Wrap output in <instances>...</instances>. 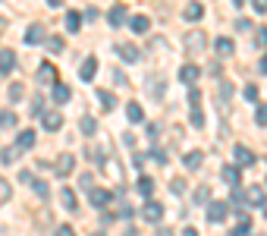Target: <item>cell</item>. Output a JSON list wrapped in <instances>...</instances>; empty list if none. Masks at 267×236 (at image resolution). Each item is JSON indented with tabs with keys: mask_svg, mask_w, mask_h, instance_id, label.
<instances>
[{
	"mask_svg": "<svg viewBox=\"0 0 267 236\" xmlns=\"http://www.w3.org/2000/svg\"><path fill=\"white\" fill-rule=\"evenodd\" d=\"M88 158L95 161V164H104V151H101V148H95V145H88Z\"/></svg>",
	"mask_w": 267,
	"mask_h": 236,
	"instance_id": "43",
	"label": "cell"
},
{
	"mask_svg": "<svg viewBox=\"0 0 267 236\" xmlns=\"http://www.w3.org/2000/svg\"><path fill=\"white\" fill-rule=\"evenodd\" d=\"M261 208H264V217H267V202H264V205H261Z\"/></svg>",
	"mask_w": 267,
	"mask_h": 236,
	"instance_id": "59",
	"label": "cell"
},
{
	"mask_svg": "<svg viewBox=\"0 0 267 236\" xmlns=\"http://www.w3.org/2000/svg\"><path fill=\"white\" fill-rule=\"evenodd\" d=\"M233 158H236V167H251V164L258 161V158H254V151L245 148V145H236L233 148Z\"/></svg>",
	"mask_w": 267,
	"mask_h": 236,
	"instance_id": "8",
	"label": "cell"
},
{
	"mask_svg": "<svg viewBox=\"0 0 267 236\" xmlns=\"http://www.w3.org/2000/svg\"><path fill=\"white\" fill-rule=\"evenodd\" d=\"M41 41H48V32H44L41 22H32L26 32V44H41Z\"/></svg>",
	"mask_w": 267,
	"mask_h": 236,
	"instance_id": "11",
	"label": "cell"
},
{
	"mask_svg": "<svg viewBox=\"0 0 267 236\" xmlns=\"http://www.w3.org/2000/svg\"><path fill=\"white\" fill-rule=\"evenodd\" d=\"M95 73H98V60H95V57H85L82 66H79V76H82V82H91V79H95Z\"/></svg>",
	"mask_w": 267,
	"mask_h": 236,
	"instance_id": "15",
	"label": "cell"
},
{
	"mask_svg": "<svg viewBox=\"0 0 267 236\" xmlns=\"http://www.w3.org/2000/svg\"><path fill=\"white\" fill-rule=\"evenodd\" d=\"M189 123H192L195 129H201V126H204V113H201L198 107H192V113H189Z\"/></svg>",
	"mask_w": 267,
	"mask_h": 236,
	"instance_id": "34",
	"label": "cell"
},
{
	"mask_svg": "<svg viewBox=\"0 0 267 236\" xmlns=\"http://www.w3.org/2000/svg\"><path fill=\"white\" fill-rule=\"evenodd\" d=\"M220 180H223L226 186L239 189V186H242V173H239L236 164H223V167H220Z\"/></svg>",
	"mask_w": 267,
	"mask_h": 236,
	"instance_id": "4",
	"label": "cell"
},
{
	"mask_svg": "<svg viewBox=\"0 0 267 236\" xmlns=\"http://www.w3.org/2000/svg\"><path fill=\"white\" fill-rule=\"evenodd\" d=\"M242 94H245V101H258V85H245Z\"/></svg>",
	"mask_w": 267,
	"mask_h": 236,
	"instance_id": "46",
	"label": "cell"
},
{
	"mask_svg": "<svg viewBox=\"0 0 267 236\" xmlns=\"http://www.w3.org/2000/svg\"><path fill=\"white\" fill-rule=\"evenodd\" d=\"M48 4H51V7H63V0H48Z\"/></svg>",
	"mask_w": 267,
	"mask_h": 236,
	"instance_id": "58",
	"label": "cell"
},
{
	"mask_svg": "<svg viewBox=\"0 0 267 236\" xmlns=\"http://www.w3.org/2000/svg\"><path fill=\"white\" fill-rule=\"evenodd\" d=\"M22 94H26V88H22L19 82H13V85H10V101H22Z\"/></svg>",
	"mask_w": 267,
	"mask_h": 236,
	"instance_id": "40",
	"label": "cell"
},
{
	"mask_svg": "<svg viewBox=\"0 0 267 236\" xmlns=\"http://www.w3.org/2000/svg\"><path fill=\"white\" fill-rule=\"evenodd\" d=\"M113 82H117V85H129V79H126V76L120 73V69H117V73H113Z\"/></svg>",
	"mask_w": 267,
	"mask_h": 236,
	"instance_id": "54",
	"label": "cell"
},
{
	"mask_svg": "<svg viewBox=\"0 0 267 236\" xmlns=\"http://www.w3.org/2000/svg\"><path fill=\"white\" fill-rule=\"evenodd\" d=\"M126 236H129V233H126Z\"/></svg>",
	"mask_w": 267,
	"mask_h": 236,
	"instance_id": "61",
	"label": "cell"
},
{
	"mask_svg": "<svg viewBox=\"0 0 267 236\" xmlns=\"http://www.w3.org/2000/svg\"><path fill=\"white\" fill-rule=\"evenodd\" d=\"M157 139H160V126L157 123H148V142H151V145H157Z\"/></svg>",
	"mask_w": 267,
	"mask_h": 236,
	"instance_id": "39",
	"label": "cell"
},
{
	"mask_svg": "<svg viewBox=\"0 0 267 236\" xmlns=\"http://www.w3.org/2000/svg\"><path fill=\"white\" fill-rule=\"evenodd\" d=\"M54 236H76V230L69 227V223H60V227H57V233Z\"/></svg>",
	"mask_w": 267,
	"mask_h": 236,
	"instance_id": "49",
	"label": "cell"
},
{
	"mask_svg": "<svg viewBox=\"0 0 267 236\" xmlns=\"http://www.w3.org/2000/svg\"><path fill=\"white\" fill-rule=\"evenodd\" d=\"M44 44H48V51H63V38H57V35H54V38H48V41H44Z\"/></svg>",
	"mask_w": 267,
	"mask_h": 236,
	"instance_id": "41",
	"label": "cell"
},
{
	"mask_svg": "<svg viewBox=\"0 0 267 236\" xmlns=\"http://www.w3.org/2000/svg\"><path fill=\"white\" fill-rule=\"evenodd\" d=\"M189 104H192V107H198V104H201V91L195 88V85L189 88Z\"/></svg>",
	"mask_w": 267,
	"mask_h": 236,
	"instance_id": "44",
	"label": "cell"
},
{
	"mask_svg": "<svg viewBox=\"0 0 267 236\" xmlns=\"http://www.w3.org/2000/svg\"><path fill=\"white\" fill-rule=\"evenodd\" d=\"M258 69H261V73L267 76V54H264V57H261V60H258Z\"/></svg>",
	"mask_w": 267,
	"mask_h": 236,
	"instance_id": "56",
	"label": "cell"
},
{
	"mask_svg": "<svg viewBox=\"0 0 267 236\" xmlns=\"http://www.w3.org/2000/svg\"><path fill=\"white\" fill-rule=\"evenodd\" d=\"M63 26H66V32H69V35H76L79 29H82V16H79L76 10H69L66 19H63Z\"/></svg>",
	"mask_w": 267,
	"mask_h": 236,
	"instance_id": "22",
	"label": "cell"
},
{
	"mask_svg": "<svg viewBox=\"0 0 267 236\" xmlns=\"http://www.w3.org/2000/svg\"><path fill=\"white\" fill-rule=\"evenodd\" d=\"M32 189H35V195H41V198H48V195H51L48 183H41V180H35V183H32Z\"/></svg>",
	"mask_w": 267,
	"mask_h": 236,
	"instance_id": "38",
	"label": "cell"
},
{
	"mask_svg": "<svg viewBox=\"0 0 267 236\" xmlns=\"http://www.w3.org/2000/svg\"><path fill=\"white\" fill-rule=\"evenodd\" d=\"M236 214H239V223H236L233 230H229V236H248V230H251V217L245 214V208H239Z\"/></svg>",
	"mask_w": 267,
	"mask_h": 236,
	"instance_id": "12",
	"label": "cell"
},
{
	"mask_svg": "<svg viewBox=\"0 0 267 236\" xmlns=\"http://www.w3.org/2000/svg\"><path fill=\"white\" fill-rule=\"evenodd\" d=\"M107 22H110L113 29H120V26H126V22H129V10H126L123 4H120V7H113L110 13H107Z\"/></svg>",
	"mask_w": 267,
	"mask_h": 236,
	"instance_id": "9",
	"label": "cell"
},
{
	"mask_svg": "<svg viewBox=\"0 0 267 236\" xmlns=\"http://www.w3.org/2000/svg\"><path fill=\"white\" fill-rule=\"evenodd\" d=\"M251 7H254V13H267V0H251Z\"/></svg>",
	"mask_w": 267,
	"mask_h": 236,
	"instance_id": "51",
	"label": "cell"
},
{
	"mask_svg": "<svg viewBox=\"0 0 267 236\" xmlns=\"http://www.w3.org/2000/svg\"><path fill=\"white\" fill-rule=\"evenodd\" d=\"M88 202H91V208H107V205H110V192L95 186V189L88 192Z\"/></svg>",
	"mask_w": 267,
	"mask_h": 236,
	"instance_id": "13",
	"label": "cell"
},
{
	"mask_svg": "<svg viewBox=\"0 0 267 236\" xmlns=\"http://www.w3.org/2000/svg\"><path fill=\"white\" fill-rule=\"evenodd\" d=\"M22 158V148L16 145V142H13V145H7L4 151H0V164H16Z\"/></svg>",
	"mask_w": 267,
	"mask_h": 236,
	"instance_id": "19",
	"label": "cell"
},
{
	"mask_svg": "<svg viewBox=\"0 0 267 236\" xmlns=\"http://www.w3.org/2000/svg\"><path fill=\"white\" fill-rule=\"evenodd\" d=\"M16 69V54L10 51V47H4V51H0V76H10Z\"/></svg>",
	"mask_w": 267,
	"mask_h": 236,
	"instance_id": "10",
	"label": "cell"
},
{
	"mask_svg": "<svg viewBox=\"0 0 267 236\" xmlns=\"http://www.w3.org/2000/svg\"><path fill=\"white\" fill-rule=\"evenodd\" d=\"M198 76H201V69L195 66V63H185V66L179 69V82H185V85H195V82H198Z\"/></svg>",
	"mask_w": 267,
	"mask_h": 236,
	"instance_id": "14",
	"label": "cell"
},
{
	"mask_svg": "<svg viewBox=\"0 0 267 236\" xmlns=\"http://www.w3.org/2000/svg\"><path fill=\"white\" fill-rule=\"evenodd\" d=\"M123 142H126V145L132 148V145H135V136H132V133H123Z\"/></svg>",
	"mask_w": 267,
	"mask_h": 236,
	"instance_id": "55",
	"label": "cell"
},
{
	"mask_svg": "<svg viewBox=\"0 0 267 236\" xmlns=\"http://www.w3.org/2000/svg\"><path fill=\"white\" fill-rule=\"evenodd\" d=\"M129 26H132L135 35H145V32L151 29V19H148V16H132V19H129Z\"/></svg>",
	"mask_w": 267,
	"mask_h": 236,
	"instance_id": "27",
	"label": "cell"
},
{
	"mask_svg": "<svg viewBox=\"0 0 267 236\" xmlns=\"http://www.w3.org/2000/svg\"><path fill=\"white\" fill-rule=\"evenodd\" d=\"M207 47V38H204V32H192V35H185V51H189L192 57H198L201 51Z\"/></svg>",
	"mask_w": 267,
	"mask_h": 236,
	"instance_id": "2",
	"label": "cell"
},
{
	"mask_svg": "<svg viewBox=\"0 0 267 236\" xmlns=\"http://www.w3.org/2000/svg\"><path fill=\"white\" fill-rule=\"evenodd\" d=\"M41 126H44V133H57V129L63 126V113L60 110H44L41 113Z\"/></svg>",
	"mask_w": 267,
	"mask_h": 236,
	"instance_id": "6",
	"label": "cell"
},
{
	"mask_svg": "<svg viewBox=\"0 0 267 236\" xmlns=\"http://www.w3.org/2000/svg\"><path fill=\"white\" fill-rule=\"evenodd\" d=\"M195 205H211V186H198V189H195Z\"/></svg>",
	"mask_w": 267,
	"mask_h": 236,
	"instance_id": "33",
	"label": "cell"
},
{
	"mask_svg": "<svg viewBox=\"0 0 267 236\" xmlns=\"http://www.w3.org/2000/svg\"><path fill=\"white\" fill-rule=\"evenodd\" d=\"M135 189H138V192H142L145 198H151V195H154V180H151V176H138V183H135Z\"/></svg>",
	"mask_w": 267,
	"mask_h": 236,
	"instance_id": "25",
	"label": "cell"
},
{
	"mask_svg": "<svg viewBox=\"0 0 267 236\" xmlns=\"http://www.w3.org/2000/svg\"><path fill=\"white\" fill-rule=\"evenodd\" d=\"M51 98L57 104H66L69 98H73V91H69V85H63V82H57V85H51Z\"/></svg>",
	"mask_w": 267,
	"mask_h": 236,
	"instance_id": "18",
	"label": "cell"
},
{
	"mask_svg": "<svg viewBox=\"0 0 267 236\" xmlns=\"http://www.w3.org/2000/svg\"><path fill=\"white\" fill-rule=\"evenodd\" d=\"M145 161H148V155H142V151H138V155H132V167H135V170H142V167H145Z\"/></svg>",
	"mask_w": 267,
	"mask_h": 236,
	"instance_id": "48",
	"label": "cell"
},
{
	"mask_svg": "<svg viewBox=\"0 0 267 236\" xmlns=\"http://www.w3.org/2000/svg\"><path fill=\"white\" fill-rule=\"evenodd\" d=\"M254 44H261V47L267 44V26H261L258 32H254Z\"/></svg>",
	"mask_w": 267,
	"mask_h": 236,
	"instance_id": "47",
	"label": "cell"
},
{
	"mask_svg": "<svg viewBox=\"0 0 267 236\" xmlns=\"http://www.w3.org/2000/svg\"><path fill=\"white\" fill-rule=\"evenodd\" d=\"M19 183H29V186H32V183H35V176H32L29 170H19Z\"/></svg>",
	"mask_w": 267,
	"mask_h": 236,
	"instance_id": "53",
	"label": "cell"
},
{
	"mask_svg": "<svg viewBox=\"0 0 267 236\" xmlns=\"http://www.w3.org/2000/svg\"><path fill=\"white\" fill-rule=\"evenodd\" d=\"M126 116H129V123H142V120H145L142 104H138V101H129V104H126Z\"/></svg>",
	"mask_w": 267,
	"mask_h": 236,
	"instance_id": "23",
	"label": "cell"
},
{
	"mask_svg": "<svg viewBox=\"0 0 267 236\" xmlns=\"http://www.w3.org/2000/svg\"><path fill=\"white\" fill-rule=\"evenodd\" d=\"M35 142H38V136H35V129H22V133L16 136V145H19L22 151H29V148H35Z\"/></svg>",
	"mask_w": 267,
	"mask_h": 236,
	"instance_id": "16",
	"label": "cell"
},
{
	"mask_svg": "<svg viewBox=\"0 0 267 236\" xmlns=\"http://www.w3.org/2000/svg\"><path fill=\"white\" fill-rule=\"evenodd\" d=\"M201 161H204V151H185V158H182L185 170H198V167H201Z\"/></svg>",
	"mask_w": 267,
	"mask_h": 236,
	"instance_id": "21",
	"label": "cell"
},
{
	"mask_svg": "<svg viewBox=\"0 0 267 236\" xmlns=\"http://www.w3.org/2000/svg\"><path fill=\"white\" fill-rule=\"evenodd\" d=\"M236 29L239 32H251V22L248 19H236Z\"/></svg>",
	"mask_w": 267,
	"mask_h": 236,
	"instance_id": "52",
	"label": "cell"
},
{
	"mask_svg": "<svg viewBox=\"0 0 267 236\" xmlns=\"http://www.w3.org/2000/svg\"><path fill=\"white\" fill-rule=\"evenodd\" d=\"M91 236H104V233H91Z\"/></svg>",
	"mask_w": 267,
	"mask_h": 236,
	"instance_id": "60",
	"label": "cell"
},
{
	"mask_svg": "<svg viewBox=\"0 0 267 236\" xmlns=\"http://www.w3.org/2000/svg\"><path fill=\"white\" fill-rule=\"evenodd\" d=\"M182 236H198V230H195V227H185V230H182Z\"/></svg>",
	"mask_w": 267,
	"mask_h": 236,
	"instance_id": "57",
	"label": "cell"
},
{
	"mask_svg": "<svg viewBox=\"0 0 267 236\" xmlns=\"http://www.w3.org/2000/svg\"><path fill=\"white\" fill-rule=\"evenodd\" d=\"M60 202H63V208H66V211H76V208H79V198H76V192H73V189H63Z\"/></svg>",
	"mask_w": 267,
	"mask_h": 236,
	"instance_id": "31",
	"label": "cell"
},
{
	"mask_svg": "<svg viewBox=\"0 0 267 236\" xmlns=\"http://www.w3.org/2000/svg\"><path fill=\"white\" fill-rule=\"evenodd\" d=\"M245 202H248V205H264V202H267V192H264L261 186H248V189H245Z\"/></svg>",
	"mask_w": 267,
	"mask_h": 236,
	"instance_id": "17",
	"label": "cell"
},
{
	"mask_svg": "<svg viewBox=\"0 0 267 236\" xmlns=\"http://www.w3.org/2000/svg\"><path fill=\"white\" fill-rule=\"evenodd\" d=\"M182 16L189 19V22H198V19L204 16V7H201V4H189V7L182 10Z\"/></svg>",
	"mask_w": 267,
	"mask_h": 236,
	"instance_id": "28",
	"label": "cell"
},
{
	"mask_svg": "<svg viewBox=\"0 0 267 236\" xmlns=\"http://www.w3.org/2000/svg\"><path fill=\"white\" fill-rule=\"evenodd\" d=\"M148 158L154 161V164H167V158H170V155H167L164 148H151V155H148Z\"/></svg>",
	"mask_w": 267,
	"mask_h": 236,
	"instance_id": "35",
	"label": "cell"
},
{
	"mask_svg": "<svg viewBox=\"0 0 267 236\" xmlns=\"http://www.w3.org/2000/svg\"><path fill=\"white\" fill-rule=\"evenodd\" d=\"M95 94H98V101H101V104H104V107H107V110H117V98H113L110 91H104V88H98Z\"/></svg>",
	"mask_w": 267,
	"mask_h": 236,
	"instance_id": "32",
	"label": "cell"
},
{
	"mask_svg": "<svg viewBox=\"0 0 267 236\" xmlns=\"http://www.w3.org/2000/svg\"><path fill=\"white\" fill-rule=\"evenodd\" d=\"M98 16H101V13H98V10H95V7H88L82 19H88V22H98Z\"/></svg>",
	"mask_w": 267,
	"mask_h": 236,
	"instance_id": "50",
	"label": "cell"
},
{
	"mask_svg": "<svg viewBox=\"0 0 267 236\" xmlns=\"http://www.w3.org/2000/svg\"><path fill=\"white\" fill-rule=\"evenodd\" d=\"M79 126H82V133H85L88 139H95V136H98V120H95V116H88V113H85L82 120H79Z\"/></svg>",
	"mask_w": 267,
	"mask_h": 236,
	"instance_id": "26",
	"label": "cell"
},
{
	"mask_svg": "<svg viewBox=\"0 0 267 236\" xmlns=\"http://www.w3.org/2000/svg\"><path fill=\"white\" fill-rule=\"evenodd\" d=\"M91 183H95V176H91V173H82V176H79V186H82V189H88V192L95 189Z\"/></svg>",
	"mask_w": 267,
	"mask_h": 236,
	"instance_id": "45",
	"label": "cell"
},
{
	"mask_svg": "<svg viewBox=\"0 0 267 236\" xmlns=\"http://www.w3.org/2000/svg\"><path fill=\"white\" fill-rule=\"evenodd\" d=\"M214 51H217V57H233L236 44H233V38H217L214 41Z\"/></svg>",
	"mask_w": 267,
	"mask_h": 236,
	"instance_id": "20",
	"label": "cell"
},
{
	"mask_svg": "<svg viewBox=\"0 0 267 236\" xmlns=\"http://www.w3.org/2000/svg\"><path fill=\"white\" fill-rule=\"evenodd\" d=\"M117 57H120L123 63H138V60H142V51H138L135 44L123 41V44H117Z\"/></svg>",
	"mask_w": 267,
	"mask_h": 236,
	"instance_id": "3",
	"label": "cell"
},
{
	"mask_svg": "<svg viewBox=\"0 0 267 236\" xmlns=\"http://www.w3.org/2000/svg\"><path fill=\"white\" fill-rule=\"evenodd\" d=\"M229 98H233V82H226V79H223V82H217V101H223V104H226Z\"/></svg>",
	"mask_w": 267,
	"mask_h": 236,
	"instance_id": "29",
	"label": "cell"
},
{
	"mask_svg": "<svg viewBox=\"0 0 267 236\" xmlns=\"http://www.w3.org/2000/svg\"><path fill=\"white\" fill-rule=\"evenodd\" d=\"M170 192H173V195H182V192H185V180H179V176H176V180L170 183Z\"/></svg>",
	"mask_w": 267,
	"mask_h": 236,
	"instance_id": "42",
	"label": "cell"
},
{
	"mask_svg": "<svg viewBox=\"0 0 267 236\" xmlns=\"http://www.w3.org/2000/svg\"><path fill=\"white\" fill-rule=\"evenodd\" d=\"M254 123L267 126V104H258V110H254Z\"/></svg>",
	"mask_w": 267,
	"mask_h": 236,
	"instance_id": "37",
	"label": "cell"
},
{
	"mask_svg": "<svg viewBox=\"0 0 267 236\" xmlns=\"http://www.w3.org/2000/svg\"><path fill=\"white\" fill-rule=\"evenodd\" d=\"M16 123H19V116L13 110H0V133H4V129H13Z\"/></svg>",
	"mask_w": 267,
	"mask_h": 236,
	"instance_id": "30",
	"label": "cell"
},
{
	"mask_svg": "<svg viewBox=\"0 0 267 236\" xmlns=\"http://www.w3.org/2000/svg\"><path fill=\"white\" fill-rule=\"evenodd\" d=\"M142 217H145L148 223H160V220H164V205H160V202H151V198H148L145 208H142Z\"/></svg>",
	"mask_w": 267,
	"mask_h": 236,
	"instance_id": "5",
	"label": "cell"
},
{
	"mask_svg": "<svg viewBox=\"0 0 267 236\" xmlns=\"http://www.w3.org/2000/svg\"><path fill=\"white\" fill-rule=\"evenodd\" d=\"M10 195H13V189H10V183L4 180V176H0V205L10 202Z\"/></svg>",
	"mask_w": 267,
	"mask_h": 236,
	"instance_id": "36",
	"label": "cell"
},
{
	"mask_svg": "<svg viewBox=\"0 0 267 236\" xmlns=\"http://www.w3.org/2000/svg\"><path fill=\"white\" fill-rule=\"evenodd\" d=\"M38 79H41V82H51V85H57V69H54V63H41V66H38Z\"/></svg>",
	"mask_w": 267,
	"mask_h": 236,
	"instance_id": "24",
	"label": "cell"
},
{
	"mask_svg": "<svg viewBox=\"0 0 267 236\" xmlns=\"http://www.w3.org/2000/svg\"><path fill=\"white\" fill-rule=\"evenodd\" d=\"M226 214H229V205L226 202H211V205H207V211H204L207 223H223Z\"/></svg>",
	"mask_w": 267,
	"mask_h": 236,
	"instance_id": "1",
	"label": "cell"
},
{
	"mask_svg": "<svg viewBox=\"0 0 267 236\" xmlns=\"http://www.w3.org/2000/svg\"><path fill=\"white\" fill-rule=\"evenodd\" d=\"M73 170H76V158L69 155V151H66V155H60V158L54 161V173H57V176H69Z\"/></svg>",
	"mask_w": 267,
	"mask_h": 236,
	"instance_id": "7",
	"label": "cell"
}]
</instances>
